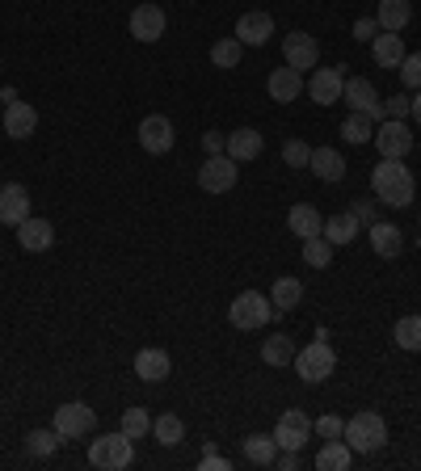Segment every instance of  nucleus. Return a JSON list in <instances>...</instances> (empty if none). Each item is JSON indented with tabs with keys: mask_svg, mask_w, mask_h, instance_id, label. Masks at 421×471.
<instances>
[{
	"mask_svg": "<svg viewBox=\"0 0 421 471\" xmlns=\"http://www.w3.org/2000/svg\"><path fill=\"white\" fill-rule=\"evenodd\" d=\"M371 185H375V194L383 207H408L413 202V190H417V181H413V173L405 168V160H379L375 168H371Z\"/></svg>",
	"mask_w": 421,
	"mask_h": 471,
	"instance_id": "f257e3e1",
	"label": "nucleus"
},
{
	"mask_svg": "<svg viewBox=\"0 0 421 471\" xmlns=\"http://www.w3.org/2000/svg\"><path fill=\"white\" fill-rule=\"evenodd\" d=\"M346 446H350L354 455H375L379 446L388 442V425H383V416L379 413H354L346 421Z\"/></svg>",
	"mask_w": 421,
	"mask_h": 471,
	"instance_id": "f03ea898",
	"label": "nucleus"
},
{
	"mask_svg": "<svg viewBox=\"0 0 421 471\" xmlns=\"http://www.w3.org/2000/svg\"><path fill=\"white\" fill-rule=\"evenodd\" d=\"M270 316H274V304H270L262 291H245L232 299V307H228V320H232V329H240V333H253V329H266Z\"/></svg>",
	"mask_w": 421,
	"mask_h": 471,
	"instance_id": "7ed1b4c3",
	"label": "nucleus"
},
{
	"mask_svg": "<svg viewBox=\"0 0 421 471\" xmlns=\"http://www.w3.org/2000/svg\"><path fill=\"white\" fill-rule=\"evenodd\" d=\"M131 458H135V442L123 430L110 438H93V446H89V463L98 471H123L131 467Z\"/></svg>",
	"mask_w": 421,
	"mask_h": 471,
	"instance_id": "20e7f679",
	"label": "nucleus"
},
{
	"mask_svg": "<svg viewBox=\"0 0 421 471\" xmlns=\"http://www.w3.org/2000/svg\"><path fill=\"white\" fill-rule=\"evenodd\" d=\"M295 371H299L304 383H324L337 371V354L329 349V341H312L308 349L295 354Z\"/></svg>",
	"mask_w": 421,
	"mask_h": 471,
	"instance_id": "39448f33",
	"label": "nucleus"
},
{
	"mask_svg": "<svg viewBox=\"0 0 421 471\" xmlns=\"http://www.w3.org/2000/svg\"><path fill=\"white\" fill-rule=\"evenodd\" d=\"M93 425H98V413H93L89 404L72 400V404H59V408H56V425H51V430H56L64 442H72V438L93 433Z\"/></svg>",
	"mask_w": 421,
	"mask_h": 471,
	"instance_id": "423d86ee",
	"label": "nucleus"
},
{
	"mask_svg": "<svg viewBox=\"0 0 421 471\" xmlns=\"http://www.w3.org/2000/svg\"><path fill=\"white\" fill-rule=\"evenodd\" d=\"M379 143V156L383 160H405L413 152V131H408L405 118H388V123H379V131L371 135Z\"/></svg>",
	"mask_w": 421,
	"mask_h": 471,
	"instance_id": "0eeeda50",
	"label": "nucleus"
},
{
	"mask_svg": "<svg viewBox=\"0 0 421 471\" xmlns=\"http://www.w3.org/2000/svg\"><path fill=\"white\" fill-rule=\"evenodd\" d=\"M236 173H240V165L228 152L207 156V165L198 168V185H202L207 194H228V190L236 185Z\"/></svg>",
	"mask_w": 421,
	"mask_h": 471,
	"instance_id": "6e6552de",
	"label": "nucleus"
},
{
	"mask_svg": "<svg viewBox=\"0 0 421 471\" xmlns=\"http://www.w3.org/2000/svg\"><path fill=\"white\" fill-rule=\"evenodd\" d=\"M341 101H346L354 114H366L371 123H383V118H388V114H383V101H379V93H375V84L363 81V76L346 81V89H341Z\"/></svg>",
	"mask_w": 421,
	"mask_h": 471,
	"instance_id": "1a4fd4ad",
	"label": "nucleus"
},
{
	"mask_svg": "<svg viewBox=\"0 0 421 471\" xmlns=\"http://www.w3.org/2000/svg\"><path fill=\"white\" fill-rule=\"evenodd\" d=\"M274 442L279 450H304L312 442V421L308 413H299V408H287L279 416V425H274Z\"/></svg>",
	"mask_w": 421,
	"mask_h": 471,
	"instance_id": "9d476101",
	"label": "nucleus"
},
{
	"mask_svg": "<svg viewBox=\"0 0 421 471\" xmlns=\"http://www.w3.org/2000/svg\"><path fill=\"white\" fill-rule=\"evenodd\" d=\"M282 56H287V68L308 72V68H316V59H321V42L312 39V34H304V30H295V34L282 39Z\"/></svg>",
	"mask_w": 421,
	"mask_h": 471,
	"instance_id": "9b49d317",
	"label": "nucleus"
},
{
	"mask_svg": "<svg viewBox=\"0 0 421 471\" xmlns=\"http://www.w3.org/2000/svg\"><path fill=\"white\" fill-rule=\"evenodd\" d=\"M140 143H143V152H152V156L173 152V143H177L173 123H168L165 114H148V118L140 123Z\"/></svg>",
	"mask_w": 421,
	"mask_h": 471,
	"instance_id": "f8f14e48",
	"label": "nucleus"
},
{
	"mask_svg": "<svg viewBox=\"0 0 421 471\" xmlns=\"http://www.w3.org/2000/svg\"><path fill=\"white\" fill-rule=\"evenodd\" d=\"M26 219H30V194H26V185H17V181L0 185V223H4V227H21Z\"/></svg>",
	"mask_w": 421,
	"mask_h": 471,
	"instance_id": "ddd939ff",
	"label": "nucleus"
},
{
	"mask_svg": "<svg viewBox=\"0 0 421 471\" xmlns=\"http://www.w3.org/2000/svg\"><path fill=\"white\" fill-rule=\"evenodd\" d=\"M312 93V101L316 106H333V101H341V89H346V76L337 68H312V81L304 84Z\"/></svg>",
	"mask_w": 421,
	"mask_h": 471,
	"instance_id": "4468645a",
	"label": "nucleus"
},
{
	"mask_svg": "<svg viewBox=\"0 0 421 471\" xmlns=\"http://www.w3.org/2000/svg\"><path fill=\"white\" fill-rule=\"evenodd\" d=\"M165 34V9L160 4H140L131 13V39L135 42H156Z\"/></svg>",
	"mask_w": 421,
	"mask_h": 471,
	"instance_id": "2eb2a0df",
	"label": "nucleus"
},
{
	"mask_svg": "<svg viewBox=\"0 0 421 471\" xmlns=\"http://www.w3.org/2000/svg\"><path fill=\"white\" fill-rule=\"evenodd\" d=\"M17 244H21L26 253H47L51 244H56V227H51L47 219H34V215H30V219L17 227Z\"/></svg>",
	"mask_w": 421,
	"mask_h": 471,
	"instance_id": "dca6fc26",
	"label": "nucleus"
},
{
	"mask_svg": "<svg viewBox=\"0 0 421 471\" xmlns=\"http://www.w3.org/2000/svg\"><path fill=\"white\" fill-rule=\"evenodd\" d=\"M270 34H274V17H270V13H245L236 21L240 47H266Z\"/></svg>",
	"mask_w": 421,
	"mask_h": 471,
	"instance_id": "f3484780",
	"label": "nucleus"
},
{
	"mask_svg": "<svg viewBox=\"0 0 421 471\" xmlns=\"http://www.w3.org/2000/svg\"><path fill=\"white\" fill-rule=\"evenodd\" d=\"M270 98L279 101V106H287V101H295L299 93H304V72H295V68H274L270 72Z\"/></svg>",
	"mask_w": 421,
	"mask_h": 471,
	"instance_id": "a211bd4d",
	"label": "nucleus"
},
{
	"mask_svg": "<svg viewBox=\"0 0 421 471\" xmlns=\"http://www.w3.org/2000/svg\"><path fill=\"white\" fill-rule=\"evenodd\" d=\"M34 126H39V110H34V106H26V101L4 106V135L9 139H30Z\"/></svg>",
	"mask_w": 421,
	"mask_h": 471,
	"instance_id": "6ab92c4d",
	"label": "nucleus"
},
{
	"mask_svg": "<svg viewBox=\"0 0 421 471\" xmlns=\"http://www.w3.org/2000/svg\"><path fill=\"white\" fill-rule=\"evenodd\" d=\"M371 249H375V257H400L405 253V232L396 227V223H371Z\"/></svg>",
	"mask_w": 421,
	"mask_h": 471,
	"instance_id": "aec40b11",
	"label": "nucleus"
},
{
	"mask_svg": "<svg viewBox=\"0 0 421 471\" xmlns=\"http://www.w3.org/2000/svg\"><path fill=\"white\" fill-rule=\"evenodd\" d=\"M287 227H291L299 240H312V236L324 232V219H321V210L312 207V202H295L291 215H287Z\"/></svg>",
	"mask_w": 421,
	"mask_h": 471,
	"instance_id": "412c9836",
	"label": "nucleus"
},
{
	"mask_svg": "<svg viewBox=\"0 0 421 471\" xmlns=\"http://www.w3.org/2000/svg\"><path fill=\"white\" fill-rule=\"evenodd\" d=\"M224 152L236 160V165H245V160H257L262 156V135L253 131V126H240V131H232L224 143Z\"/></svg>",
	"mask_w": 421,
	"mask_h": 471,
	"instance_id": "4be33fe9",
	"label": "nucleus"
},
{
	"mask_svg": "<svg viewBox=\"0 0 421 471\" xmlns=\"http://www.w3.org/2000/svg\"><path fill=\"white\" fill-rule=\"evenodd\" d=\"M168 371H173V362H168L165 349H140L135 354V374L143 383H160V379H168Z\"/></svg>",
	"mask_w": 421,
	"mask_h": 471,
	"instance_id": "5701e85b",
	"label": "nucleus"
},
{
	"mask_svg": "<svg viewBox=\"0 0 421 471\" xmlns=\"http://www.w3.org/2000/svg\"><path fill=\"white\" fill-rule=\"evenodd\" d=\"M358 227H363V223L354 219V210H341V215H333V219H324L321 236L333 244V249H341V244H350L354 236H358Z\"/></svg>",
	"mask_w": 421,
	"mask_h": 471,
	"instance_id": "b1692460",
	"label": "nucleus"
},
{
	"mask_svg": "<svg viewBox=\"0 0 421 471\" xmlns=\"http://www.w3.org/2000/svg\"><path fill=\"white\" fill-rule=\"evenodd\" d=\"M350 463H354V450L341 438H329L321 446V455H316V471H350Z\"/></svg>",
	"mask_w": 421,
	"mask_h": 471,
	"instance_id": "393cba45",
	"label": "nucleus"
},
{
	"mask_svg": "<svg viewBox=\"0 0 421 471\" xmlns=\"http://www.w3.org/2000/svg\"><path fill=\"white\" fill-rule=\"evenodd\" d=\"M371 56H375L379 68H400V59H405V39H400V34H375Z\"/></svg>",
	"mask_w": 421,
	"mask_h": 471,
	"instance_id": "a878e982",
	"label": "nucleus"
},
{
	"mask_svg": "<svg viewBox=\"0 0 421 471\" xmlns=\"http://www.w3.org/2000/svg\"><path fill=\"white\" fill-rule=\"evenodd\" d=\"M408 17H413V4L408 0H379V30H388V34H400L408 26Z\"/></svg>",
	"mask_w": 421,
	"mask_h": 471,
	"instance_id": "bb28decb",
	"label": "nucleus"
},
{
	"mask_svg": "<svg viewBox=\"0 0 421 471\" xmlns=\"http://www.w3.org/2000/svg\"><path fill=\"white\" fill-rule=\"evenodd\" d=\"M308 168H312V173H316L321 181H341V177H346V160H341L333 148H312Z\"/></svg>",
	"mask_w": 421,
	"mask_h": 471,
	"instance_id": "cd10ccee",
	"label": "nucleus"
},
{
	"mask_svg": "<svg viewBox=\"0 0 421 471\" xmlns=\"http://www.w3.org/2000/svg\"><path fill=\"white\" fill-rule=\"evenodd\" d=\"M245 458L257 463V467H270V463L279 458V442H274V433H249V438H245Z\"/></svg>",
	"mask_w": 421,
	"mask_h": 471,
	"instance_id": "c85d7f7f",
	"label": "nucleus"
},
{
	"mask_svg": "<svg viewBox=\"0 0 421 471\" xmlns=\"http://www.w3.org/2000/svg\"><path fill=\"white\" fill-rule=\"evenodd\" d=\"M299 299H304V282H299V278H279V282H274V291H270V304L279 307V312L299 307Z\"/></svg>",
	"mask_w": 421,
	"mask_h": 471,
	"instance_id": "c756f323",
	"label": "nucleus"
},
{
	"mask_svg": "<svg viewBox=\"0 0 421 471\" xmlns=\"http://www.w3.org/2000/svg\"><path fill=\"white\" fill-rule=\"evenodd\" d=\"M262 362L266 366H287V362H295V346H291V337H266V346H262Z\"/></svg>",
	"mask_w": 421,
	"mask_h": 471,
	"instance_id": "7c9ffc66",
	"label": "nucleus"
},
{
	"mask_svg": "<svg viewBox=\"0 0 421 471\" xmlns=\"http://www.w3.org/2000/svg\"><path fill=\"white\" fill-rule=\"evenodd\" d=\"M152 433H156V442L160 446H177L185 438V425H182V416L177 413H165V416H156L152 421Z\"/></svg>",
	"mask_w": 421,
	"mask_h": 471,
	"instance_id": "2f4dec72",
	"label": "nucleus"
},
{
	"mask_svg": "<svg viewBox=\"0 0 421 471\" xmlns=\"http://www.w3.org/2000/svg\"><path fill=\"white\" fill-rule=\"evenodd\" d=\"M341 135H346V143L363 148V143H371V135H375V123H371L366 114H350V118L341 123Z\"/></svg>",
	"mask_w": 421,
	"mask_h": 471,
	"instance_id": "473e14b6",
	"label": "nucleus"
},
{
	"mask_svg": "<svg viewBox=\"0 0 421 471\" xmlns=\"http://www.w3.org/2000/svg\"><path fill=\"white\" fill-rule=\"evenodd\" d=\"M396 346L400 349H413V354H421V316H405V320H396Z\"/></svg>",
	"mask_w": 421,
	"mask_h": 471,
	"instance_id": "72a5a7b5",
	"label": "nucleus"
},
{
	"mask_svg": "<svg viewBox=\"0 0 421 471\" xmlns=\"http://www.w3.org/2000/svg\"><path fill=\"white\" fill-rule=\"evenodd\" d=\"M59 442H64V438H59L56 430H34V433L26 438V450H30L34 458H51V455L59 450Z\"/></svg>",
	"mask_w": 421,
	"mask_h": 471,
	"instance_id": "f704fd0d",
	"label": "nucleus"
},
{
	"mask_svg": "<svg viewBox=\"0 0 421 471\" xmlns=\"http://www.w3.org/2000/svg\"><path fill=\"white\" fill-rule=\"evenodd\" d=\"M240 51H245V47H240V39H219L215 47H210V64H215V68H236Z\"/></svg>",
	"mask_w": 421,
	"mask_h": 471,
	"instance_id": "c9c22d12",
	"label": "nucleus"
},
{
	"mask_svg": "<svg viewBox=\"0 0 421 471\" xmlns=\"http://www.w3.org/2000/svg\"><path fill=\"white\" fill-rule=\"evenodd\" d=\"M304 261H308L312 270H324V265L333 261V244H329L324 236H312V240H304Z\"/></svg>",
	"mask_w": 421,
	"mask_h": 471,
	"instance_id": "e433bc0d",
	"label": "nucleus"
},
{
	"mask_svg": "<svg viewBox=\"0 0 421 471\" xmlns=\"http://www.w3.org/2000/svg\"><path fill=\"white\" fill-rule=\"evenodd\" d=\"M152 430V416H148V408H126L123 413V433L135 442V438H143V433Z\"/></svg>",
	"mask_w": 421,
	"mask_h": 471,
	"instance_id": "4c0bfd02",
	"label": "nucleus"
},
{
	"mask_svg": "<svg viewBox=\"0 0 421 471\" xmlns=\"http://www.w3.org/2000/svg\"><path fill=\"white\" fill-rule=\"evenodd\" d=\"M282 160L291 168H308V160H312V148L304 143V139H291L287 148H282Z\"/></svg>",
	"mask_w": 421,
	"mask_h": 471,
	"instance_id": "58836bf2",
	"label": "nucleus"
},
{
	"mask_svg": "<svg viewBox=\"0 0 421 471\" xmlns=\"http://www.w3.org/2000/svg\"><path fill=\"white\" fill-rule=\"evenodd\" d=\"M396 72H400V81H405V89H421V56H405Z\"/></svg>",
	"mask_w": 421,
	"mask_h": 471,
	"instance_id": "ea45409f",
	"label": "nucleus"
},
{
	"mask_svg": "<svg viewBox=\"0 0 421 471\" xmlns=\"http://www.w3.org/2000/svg\"><path fill=\"white\" fill-rule=\"evenodd\" d=\"M312 430L321 433V438H341V433H346V421H341V416H321V421H316V425H312Z\"/></svg>",
	"mask_w": 421,
	"mask_h": 471,
	"instance_id": "a19ab883",
	"label": "nucleus"
},
{
	"mask_svg": "<svg viewBox=\"0 0 421 471\" xmlns=\"http://www.w3.org/2000/svg\"><path fill=\"white\" fill-rule=\"evenodd\" d=\"M354 219L358 223H366V227H371V223H375V198H354Z\"/></svg>",
	"mask_w": 421,
	"mask_h": 471,
	"instance_id": "79ce46f5",
	"label": "nucleus"
},
{
	"mask_svg": "<svg viewBox=\"0 0 421 471\" xmlns=\"http://www.w3.org/2000/svg\"><path fill=\"white\" fill-rule=\"evenodd\" d=\"M375 34H379L375 17H358V21H354V39L358 42H375Z\"/></svg>",
	"mask_w": 421,
	"mask_h": 471,
	"instance_id": "37998d69",
	"label": "nucleus"
},
{
	"mask_svg": "<svg viewBox=\"0 0 421 471\" xmlns=\"http://www.w3.org/2000/svg\"><path fill=\"white\" fill-rule=\"evenodd\" d=\"M383 114H388V118H408V114H413V101L408 98H388L383 101Z\"/></svg>",
	"mask_w": 421,
	"mask_h": 471,
	"instance_id": "c03bdc74",
	"label": "nucleus"
},
{
	"mask_svg": "<svg viewBox=\"0 0 421 471\" xmlns=\"http://www.w3.org/2000/svg\"><path fill=\"white\" fill-rule=\"evenodd\" d=\"M224 143H228V135H219V131H207V135H202V152L219 156V152H224Z\"/></svg>",
	"mask_w": 421,
	"mask_h": 471,
	"instance_id": "a18cd8bd",
	"label": "nucleus"
},
{
	"mask_svg": "<svg viewBox=\"0 0 421 471\" xmlns=\"http://www.w3.org/2000/svg\"><path fill=\"white\" fill-rule=\"evenodd\" d=\"M228 467H232V463H228V458H219L215 450H207V455H202V471H228Z\"/></svg>",
	"mask_w": 421,
	"mask_h": 471,
	"instance_id": "49530a36",
	"label": "nucleus"
},
{
	"mask_svg": "<svg viewBox=\"0 0 421 471\" xmlns=\"http://www.w3.org/2000/svg\"><path fill=\"white\" fill-rule=\"evenodd\" d=\"M274 463H279V471H299V450H282Z\"/></svg>",
	"mask_w": 421,
	"mask_h": 471,
	"instance_id": "de8ad7c7",
	"label": "nucleus"
},
{
	"mask_svg": "<svg viewBox=\"0 0 421 471\" xmlns=\"http://www.w3.org/2000/svg\"><path fill=\"white\" fill-rule=\"evenodd\" d=\"M413 123L421 126V89H417V98H413Z\"/></svg>",
	"mask_w": 421,
	"mask_h": 471,
	"instance_id": "09e8293b",
	"label": "nucleus"
}]
</instances>
